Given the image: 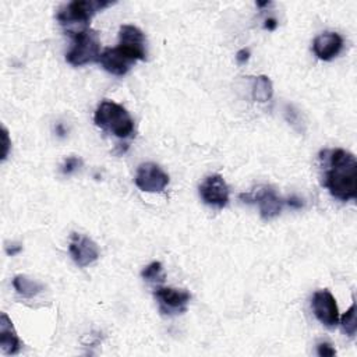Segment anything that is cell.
<instances>
[{"mask_svg":"<svg viewBox=\"0 0 357 357\" xmlns=\"http://www.w3.org/2000/svg\"><path fill=\"white\" fill-rule=\"evenodd\" d=\"M199 195L206 205L220 209L229 202V187L220 174H212L199 185Z\"/></svg>","mask_w":357,"mask_h":357,"instance_id":"10","label":"cell"},{"mask_svg":"<svg viewBox=\"0 0 357 357\" xmlns=\"http://www.w3.org/2000/svg\"><path fill=\"white\" fill-rule=\"evenodd\" d=\"M153 296L159 304V311L163 315L181 314L187 311V305L191 298V294L187 290L174 287H158Z\"/></svg>","mask_w":357,"mask_h":357,"instance_id":"7","label":"cell"},{"mask_svg":"<svg viewBox=\"0 0 357 357\" xmlns=\"http://www.w3.org/2000/svg\"><path fill=\"white\" fill-rule=\"evenodd\" d=\"M273 95L272 81L266 75H258L252 85V99L257 102H268Z\"/></svg>","mask_w":357,"mask_h":357,"instance_id":"16","label":"cell"},{"mask_svg":"<svg viewBox=\"0 0 357 357\" xmlns=\"http://www.w3.org/2000/svg\"><path fill=\"white\" fill-rule=\"evenodd\" d=\"M79 165H81V160H79L78 158H75V156H70V158H67V159H66V162H64V165H63L61 172H63L64 174H70V173H73V172H74Z\"/></svg>","mask_w":357,"mask_h":357,"instance_id":"19","label":"cell"},{"mask_svg":"<svg viewBox=\"0 0 357 357\" xmlns=\"http://www.w3.org/2000/svg\"><path fill=\"white\" fill-rule=\"evenodd\" d=\"M141 276L148 280V282H163L165 275H163V268L160 262H151L148 266H145L141 272Z\"/></svg>","mask_w":357,"mask_h":357,"instance_id":"18","label":"cell"},{"mask_svg":"<svg viewBox=\"0 0 357 357\" xmlns=\"http://www.w3.org/2000/svg\"><path fill=\"white\" fill-rule=\"evenodd\" d=\"M319 158L326 162L325 187L329 192L340 199H354L357 195V160L353 153L344 149L324 151Z\"/></svg>","mask_w":357,"mask_h":357,"instance_id":"1","label":"cell"},{"mask_svg":"<svg viewBox=\"0 0 357 357\" xmlns=\"http://www.w3.org/2000/svg\"><path fill=\"white\" fill-rule=\"evenodd\" d=\"M135 185L145 192H160L169 184V174L156 163H141L135 173Z\"/></svg>","mask_w":357,"mask_h":357,"instance_id":"6","label":"cell"},{"mask_svg":"<svg viewBox=\"0 0 357 357\" xmlns=\"http://www.w3.org/2000/svg\"><path fill=\"white\" fill-rule=\"evenodd\" d=\"M93 121L98 127L119 138H128L134 132V120L130 113L113 100H103L98 106Z\"/></svg>","mask_w":357,"mask_h":357,"instance_id":"3","label":"cell"},{"mask_svg":"<svg viewBox=\"0 0 357 357\" xmlns=\"http://www.w3.org/2000/svg\"><path fill=\"white\" fill-rule=\"evenodd\" d=\"M287 204H289L290 206H293V208H301V206H303L301 199L297 198V197H290V198L287 199Z\"/></svg>","mask_w":357,"mask_h":357,"instance_id":"24","label":"cell"},{"mask_svg":"<svg viewBox=\"0 0 357 357\" xmlns=\"http://www.w3.org/2000/svg\"><path fill=\"white\" fill-rule=\"evenodd\" d=\"M13 286L17 290L18 294H21L22 297H26V298H32V297H35L38 293H40L43 290V284H40L36 280L29 279L25 275L14 276Z\"/></svg>","mask_w":357,"mask_h":357,"instance_id":"15","label":"cell"},{"mask_svg":"<svg viewBox=\"0 0 357 357\" xmlns=\"http://www.w3.org/2000/svg\"><path fill=\"white\" fill-rule=\"evenodd\" d=\"M269 4V1H264V3H257V6L258 7H264V6H268Z\"/></svg>","mask_w":357,"mask_h":357,"instance_id":"26","label":"cell"},{"mask_svg":"<svg viewBox=\"0 0 357 357\" xmlns=\"http://www.w3.org/2000/svg\"><path fill=\"white\" fill-rule=\"evenodd\" d=\"M240 198L244 202L258 204L261 218L265 220L278 216L283 208V199L276 194V191L272 187L268 185H261L252 190L251 192L240 194Z\"/></svg>","mask_w":357,"mask_h":357,"instance_id":"5","label":"cell"},{"mask_svg":"<svg viewBox=\"0 0 357 357\" xmlns=\"http://www.w3.org/2000/svg\"><path fill=\"white\" fill-rule=\"evenodd\" d=\"M311 307L317 319L325 326H335L339 322V310L333 294L326 290H317L311 300Z\"/></svg>","mask_w":357,"mask_h":357,"instance_id":"9","label":"cell"},{"mask_svg":"<svg viewBox=\"0 0 357 357\" xmlns=\"http://www.w3.org/2000/svg\"><path fill=\"white\" fill-rule=\"evenodd\" d=\"M248 57H250V50H248V49H241V50H238L237 54H236L237 61L241 63V64L245 63V61L248 60Z\"/></svg>","mask_w":357,"mask_h":357,"instance_id":"22","label":"cell"},{"mask_svg":"<svg viewBox=\"0 0 357 357\" xmlns=\"http://www.w3.org/2000/svg\"><path fill=\"white\" fill-rule=\"evenodd\" d=\"M265 29H268V31H273L276 26H278V22H276V20L275 18H268L266 21H265Z\"/></svg>","mask_w":357,"mask_h":357,"instance_id":"25","label":"cell"},{"mask_svg":"<svg viewBox=\"0 0 357 357\" xmlns=\"http://www.w3.org/2000/svg\"><path fill=\"white\" fill-rule=\"evenodd\" d=\"M22 250V245L21 244H11V247L10 245H6V252L8 254V255H15V254H18L20 251Z\"/></svg>","mask_w":357,"mask_h":357,"instance_id":"23","label":"cell"},{"mask_svg":"<svg viewBox=\"0 0 357 357\" xmlns=\"http://www.w3.org/2000/svg\"><path fill=\"white\" fill-rule=\"evenodd\" d=\"M342 328L344 331V333L350 337H354L356 331H357V322H356V303H353L350 305V308L342 315L340 319Z\"/></svg>","mask_w":357,"mask_h":357,"instance_id":"17","label":"cell"},{"mask_svg":"<svg viewBox=\"0 0 357 357\" xmlns=\"http://www.w3.org/2000/svg\"><path fill=\"white\" fill-rule=\"evenodd\" d=\"M119 45L132 52L138 60L146 59L144 32L134 25H121L119 31Z\"/></svg>","mask_w":357,"mask_h":357,"instance_id":"13","label":"cell"},{"mask_svg":"<svg viewBox=\"0 0 357 357\" xmlns=\"http://www.w3.org/2000/svg\"><path fill=\"white\" fill-rule=\"evenodd\" d=\"M0 346L4 354H17L22 346L11 319L6 312L0 315Z\"/></svg>","mask_w":357,"mask_h":357,"instance_id":"14","label":"cell"},{"mask_svg":"<svg viewBox=\"0 0 357 357\" xmlns=\"http://www.w3.org/2000/svg\"><path fill=\"white\" fill-rule=\"evenodd\" d=\"M343 47V39L337 32H324L312 42V50L319 60H332Z\"/></svg>","mask_w":357,"mask_h":357,"instance_id":"12","label":"cell"},{"mask_svg":"<svg viewBox=\"0 0 357 357\" xmlns=\"http://www.w3.org/2000/svg\"><path fill=\"white\" fill-rule=\"evenodd\" d=\"M1 141H3L1 160H6V158L8 155V151H10V145H11V141H10V137H8V131H7L6 127H1Z\"/></svg>","mask_w":357,"mask_h":357,"instance_id":"21","label":"cell"},{"mask_svg":"<svg viewBox=\"0 0 357 357\" xmlns=\"http://www.w3.org/2000/svg\"><path fill=\"white\" fill-rule=\"evenodd\" d=\"M73 38V46L66 54V60L75 67L99 61L100 43L98 33L92 29H84L81 32L70 35Z\"/></svg>","mask_w":357,"mask_h":357,"instance_id":"4","label":"cell"},{"mask_svg":"<svg viewBox=\"0 0 357 357\" xmlns=\"http://www.w3.org/2000/svg\"><path fill=\"white\" fill-rule=\"evenodd\" d=\"M113 1L105 0H74L60 8L57 14L59 22L66 26L68 35L88 29V21L103 8L112 6Z\"/></svg>","mask_w":357,"mask_h":357,"instance_id":"2","label":"cell"},{"mask_svg":"<svg viewBox=\"0 0 357 357\" xmlns=\"http://www.w3.org/2000/svg\"><path fill=\"white\" fill-rule=\"evenodd\" d=\"M137 60L138 59L132 52L120 45L116 47L105 49L99 57V61L103 66V68L114 75L127 74Z\"/></svg>","mask_w":357,"mask_h":357,"instance_id":"8","label":"cell"},{"mask_svg":"<svg viewBox=\"0 0 357 357\" xmlns=\"http://www.w3.org/2000/svg\"><path fill=\"white\" fill-rule=\"evenodd\" d=\"M317 353L321 357H332V356L336 354V350L332 347V344H329L326 342H322L317 346Z\"/></svg>","mask_w":357,"mask_h":357,"instance_id":"20","label":"cell"},{"mask_svg":"<svg viewBox=\"0 0 357 357\" xmlns=\"http://www.w3.org/2000/svg\"><path fill=\"white\" fill-rule=\"evenodd\" d=\"M68 251L74 262L81 268L91 265L99 258V248L96 243L79 233L71 234L70 243H68Z\"/></svg>","mask_w":357,"mask_h":357,"instance_id":"11","label":"cell"}]
</instances>
